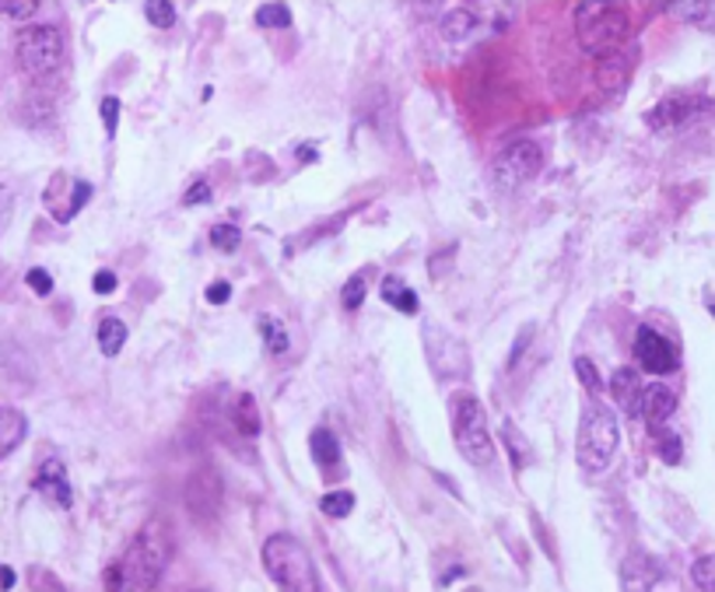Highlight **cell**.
<instances>
[{
  "label": "cell",
  "mask_w": 715,
  "mask_h": 592,
  "mask_svg": "<svg viewBox=\"0 0 715 592\" xmlns=\"http://www.w3.org/2000/svg\"><path fill=\"white\" fill-rule=\"evenodd\" d=\"M169 554H172L169 523L152 520L141 529L134 547L123 554V561L109 568L105 576L109 592H152L155 582L161 579L165 565H169Z\"/></svg>",
  "instance_id": "1"
},
{
  "label": "cell",
  "mask_w": 715,
  "mask_h": 592,
  "mask_svg": "<svg viewBox=\"0 0 715 592\" xmlns=\"http://www.w3.org/2000/svg\"><path fill=\"white\" fill-rule=\"evenodd\" d=\"M632 32V18L621 4H579L576 8V35L579 46L590 53V57H614V53L625 49Z\"/></svg>",
  "instance_id": "2"
},
{
  "label": "cell",
  "mask_w": 715,
  "mask_h": 592,
  "mask_svg": "<svg viewBox=\"0 0 715 592\" xmlns=\"http://www.w3.org/2000/svg\"><path fill=\"white\" fill-rule=\"evenodd\" d=\"M264 568L281 592H320V571L313 554L291 533H278L264 544Z\"/></svg>",
  "instance_id": "3"
},
{
  "label": "cell",
  "mask_w": 715,
  "mask_h": 592,
  "mask_svg": "<svg viewBox=\"0 0 715 592\" xmlns=\"http://www.w3.org/2000/svg\"><path fill=\"white\" fill-rule=\"evenodd\" d=\"M621 428H617V414L607 403L590 400L579 421V442H576V456L579 467L585 473H603L611 467V459L617 453Z\"/></svg>",
  "instance_id": "4"
},
{
  "label": "cell",
  "mask_w": 715,
  "mask_h": 592,
  "mask_svg": "<svg viewBox=\"0 0 715 592\" xmlns=\"http://www.w3.org/2000/svg\"><path fill=\"white\" fill-rule=\"evenodd\" d=\"M453 435L460 446L463 459H470L473 467H491L494 462V442L488 432V414L484 406L473 396H460L453 406Z\"/></svg>",
  "instance_id": "5"
},
{
  "label": "cell",
  "mask_w": 715,
  "mask_h": 592,
  "mask_svg": "<svg viewBox=\"0 0 715 592\" xmlns=\"http://www.w3.org/2000/svg\"><path fill=\"white\" fill-rule=\"evenodd\" d=\"M14 57L29 78H46L64 64V35L53 25H32L22 29L14 40Z\"/></svg>",
  "instance_id": "6"
},
{
  "label": "cell",
  "mask_w": 715,
  "mask_h": 592,
  "mask_svg": "<svg viewBox=\"0 0 715 592\" xmlns=\"http://www.w3.org/2000/svg\"><path fill=\"white\" fill-rule=\"evenodd\" d=\"M540 165H544V155L534 141H512L505 152L494 158V182L512 193V190L526 187V182L540 172Z\"/></svg>",
  "instance_id": "7"
},
{
  "label": "cell",
  "mask_w": 715,
  "mask_h": 592,
  "mask_svg": "<svg viewBox=\"0 0 715 592\" xmlns=\"http://www.w3.org/2000/svg\"><path fill=\"white\" fill-rule=\"evenodd\" d=\"M635 358L652 376H670V372H677V365H681V358H677V347L663 337V333H656L652 326H641L638 329Z\"/></svg>",
  "instance_id": "8"
},
{
  "label": "cell",
  "mask_w": 715,
  "mask_h": 592,
  "mask_svg": "<svg viewBox=\"0 0 715 592\" xmlns=\"http://www.w3.org/2000/svg\"><path fill=\"white\" fill-rule=\"evenodd\" d=\"M88 197H91V187L88 182H81V179H70V176H53V182H49V190L43 193V200H46V208H49V214L57 217V221H70L75 217L85 203H88Z\"/></svg>",
  "instance_id": "9"
},
{
  "label": "cell",
  "mask_w": 715,
  "mask_h": 592,
  "mask_svg": "<svg viewBox=\"0 0 715 592\" xmlns=\"http://www.w3.org/2000/svg\"><path fill=\"white\" fill-rule=\"evenodd\" d=\"M677 411V393L670 390V386H649V390H641V406H638V414L646 417L649 424V432H663L667 428V421L673 417Z\"/></svg>",
  "instance_id": "10"
},
{
  "label": "cell",
  "mask_w": 715,
  "mask_h": 592,
  "mask_svg": "<svg viewBox=\"0 0 715 592\" xmlns=\"http://www.w3.org/2000/svg\"><path fill=\"white\" fill-rule=\"evenodd\" d=\"M659 561L649 554H628L625 565H621V589L625 592H652L659 582Z\"/></svg>",
  "instance_id": "11"
},
{
  "label": "cell",
  "mask_w": 715,
  "mask_h": 592,
  "mask_svg": "<svg viewBox=\"0 0 715 592\" xmlns=\"http://www.w3.org/2000/svg\"><path fill=\"white\" fill-rule=\"evenodd\" d=\"M35 491L46 494L53 505H60V509H70V502H75V491H70L67 484V470H64V462L53 456L46 459L43 467H40V477H35Z\"/></svg>",
  "instance_id": "12"
},
{
  "label": "cell",
  "mask_w": 715,
  "mask_h": 592,
  "mask_svg": "<svg viewBox=\"0 0 715 592\" xmlns=\"http://www.w3.org/2000/svg\"><path fill=\"white\" fill-rule=\"evenodd\" d=\"M694 109H699V102L688 99V96H673V99H663L659 102L652 113H649V126H656V131H673V126H681Z\"/></svg>",
  "instance_id": "13"
},
{
  "label": "cell",
  "mask_w": 715,
  "mask_h": 592,
  "mask_svg": "<svg viewBox=\"0 0 715 592\" xmlns=\"http://www.w3.org/2000/svg\"><path fill=\"white\" fill-rule=\"evenodd\" d=\"M611 393H614V400H617L621 411L632 414V417H638V406H641V382H638V376L632 372V368H617L614 379H611Z\"/></svg>",
  "instance_id": "14"
},
{
  "label": "cell",
  "mask_w": 715,
  "mask_h": 592,
  "mask_svg": "<svg viewBox=\"0 0 715 592\" xmlns=\"http://www.w3.org/2000/svg\"><path fill=\"white\" fill-rule=\"evenodd\" d=\"M29 432V421L14 406H0V459H8Z\"/></svg>",
  "instance_id": "15"
},
{
  "label": "cell",
  "mask_w": 715,
  "mask_h": 592,
  "mask_svg": "<svg viewBox=\"0 0 715 592\" xmlns=\"http://www.w3.org/2000/svg\"><path fill=\"white\" fill-rule=\"evenodd\" d=\"M309 453H313L316 459V467H323L326 473L340 467V442L334 432H326V428H316L313 435H309Z\"/></svg>",
  "instance_id": "16"
},
{
  "label": "cell",
  "mask_w": 715,
  "mask_h": 592,
  "mask_svg": "<svg viewBox=\"0 0 715 592\" xmlns=\"http://www.w3.org/2000/svg\"><path fill=\"white\" fill-rule=\"evenodd\" d=\"M382 302H390L396 312H403V316H417V309H421L417 294L403 284L400 277H387V281H382Z\"/></svg>",
  "instance_id": "17"
},
{
  "label": "cell",
  "mask_w": 715,
  "mask_h": 592,
  "mask_svg": "<svg viewBox=\"0 0 715 592\" xmlns=\"http://www.w3.org/2000/svg\"><path fill=\"white\" fill-rule=\"evenodd\" d=\"M670 11L699 29H715V0H681V4H670Z\"/></svg>",
  "instance_id": "18"
},
{
  "label": "cell",
  "mask_w": 715,
  "mask_h": 592,
  "mask_svg": "<svg viewBox=\"0 0 715 592\" xmlns=\"http://www.w3.org/2000/svg\"><path fill=\"white\" fill-rule=\"evenodd\" d=\"M123 344H126V323L116 320V316H105L99 323V347H102V355L105 358H116L120 350H123Z\"/></svg>",
  "instance_id": "19"
},
{
  "label": "cell",
  "mask_w": 715,
  "mask_h": 592,
  "mask_svg": "<svg viewBox=\"0 0 715 592\" xmlns=\"http://www.w3.org/2000/svg\"><path fill=\"white\" fill-rule=\"evenodd\" d=\"M260 337H264V344H267V350L270 355H284L288 350V333H284V326H281V320H273V316H264L260 320Z\"/></svg>",
  "instance_id": "20"
},
{
  "label": "cell",
  "mask_w": 715,
  "mask_h": 592,
  "mask_svg": "<svg viewBox=\"0 0 715 592\" xmlns=\"http://www.w3.org/2000/svg\"><path fill=\"white\" fill-rule=\"evenodd\" d=\"M323 515H329V520H347V515L355 512V494L351 491H329L323 502H320Z\"/></svg>",
  "instance_id": "21"
},
{
  "label": "cell",
  "mask_w": 715,
  "mask_h": 592,
  "mask_svg": "<svg viewBox=\"0 0 715 592\" xmlns=\"http://www.w3.org/2000/svg\"><path fill=\"white\" fill-rule=\"evenodd\" d=\"M256 25L288 29L291 25V8L288 4H260V8H256Z\"/></svg>",
  "instance_id": "22"
},
{
  "label": "cell",
  "mask_w": 715,
  "mask_h": 592,
  "mask_svg": "<svg viewBox=\"0 0 715 592\" xmlns=\"http://www.w3.org/2000/svg\"><path fill=\"white\" fill-rule=\"evenodd\" d=\"M144 14H148V22L155 29H172L176 25V8L169 4V0H148V4H144Z\"/></svg>",
  "instance_id": "23"
},
{
  "label": "cell",
  "mask_w": 715,
  "mask_h": 592,
  "mask_svg": "<svg viewBox=\"0 0 715 592\" xmlns=\"http://www.w3.org/2000/svg\"><path fill=\"white\" fill-rule=\"evenodd\" d=\"M238 432L243 435H260V414H256V400L253 396H243L238 400Z\"/></svg>",
  "instance_id": "24"
},
{
  "label": "cell",
  "mask_w": 715,
  "mask_h": 592,
  "mask_svg": "<svg viewBox=\"0 0 715 592\" xmlns=\"http://www.w3.org/2000/svg\"><path fill=\"white\" fill-rule=\"evenodd\" d=\"M691 579L702 592H715V554H705V558L694 561L691 568Z\"/></svg>",
  "instance_id": "25"
},
{
  "label": "cell",
  "mask_w": 715,
  "mask_h": 592,
  "mask_svg": "<svg viewBox=\"0 0 715 592\" xmlns=\"http://www.w3.org/2000/svg\"><path fill=\"white\" fill-rule=\"evenodd\" d=\"M211 243L222 253H235L238 243H243V232H238L235 225H214L211 228Z\"/></svg>",
  "instance_id": "26"
},
{
  "label": "cell",
  "mask_w": 715,
  "mask_h": 592,
  "mask_svg": "<svg viewBox=\"0 0 715 592\" xmlns=\"http://www.w3.org/2000/svg\"><path fill=\"white\" fill-rule=\"evenodd\" d=\"M576 372H579L582 386H585L590 393H600V390H603V379H600L596 365H593L590 358H576Z\"/></svg>",
  "instance_id": "27"
},
{
  "label": "cell",
  "mask_w": 715,
  "mask_h": 592,
  "mask_svg": "<svg viewBox=\"0 0 715 592\" xmlns=\"http://www.w3.org/2000/svg\"><path fill=\"white\" fill-rule=\"evenodd\" d=\"M340 302H344V309H358L365 302V277H351V281L344 284Z\"/></svg>",
  "instance_id": "28"
},
{
  "label": "cell",
  "mask_w": 715,
  "mask_h": 592,
  "mask_svg": "<svg viewBox=\"0 0 715 592\" xmlns=\"http://www.w3.org/2000/svg\"><path fill=\"white\" fill-rule=\"evenodd\" d=\"M102 123H105V134L116 137V126H120V102L116 99H102Z\"/></svg>",
  "instance_id": "29"
},
{
  "label": "cell",
  "mask_w": 715,
  "mask_h": 592,
  "mask_svg": "<svg viewBox=\"0 0 715 592\" xmlns=\"http://www.w3.org/2000/svg\"><path fill=\"white\" fill-rule=\"evenodd\" d=\"M35 0H14V4H8V0H0V14H8V18H29L35 14Z\"/></svg>",
  "instance_id": "30"
},
{
  "label": "cell",
  "mask_w": 715,
  "mask_h": 592,
  "mask_svg": "<svg viewBox=\"0 0 715 592\" xmlns=\"http://www.w3.org/2000/svg\"><path fill=\"white\" fill-rule=\"evenodd\" d=\"M659 456L667 462H681V438L677 435H659Z\"/></svg>",
  "instance_id": "31"
},
{
  "label": "cell",
  "mask_w": 715,
  "mask_h": 592,
  "mask_svg": "<svg viewBox=\"0 0 715 592\" xmlns=\"http://www.w3.org/2000/svg\"><path fill=\"white\" fill-rule=\"evenodd\" d=\"M25 281H29V288H32L35 294H49V291H53V277H49V273H46L43 267L29 270V277H25Z\"/></svg>",
  "instance_id": "32"
},
{
  "label": "cell",
  "mask_w": 715,
  "mask_h": 592,
  "mask_svg": "<svg viewBox=\"0 0 715 592\" xmlns=\"http://www.w3.org/2000/svg\"><path fill=\"white\" fill-rule=\"evenodd\" d=\"M208 200H211L208 182H193V187L187 190V197H182V203H187V208H197V203H208Z\"/></svg>",
  "instance_id": "33"
},
{
  "label": "cell",
  "mask_w": 715,
  "mask_h": 592,
  "mask_svg": "<svg viewBox=\"0 0 715 592\" xmlns=\"http://www.w3.org/2000/svg\"><path fill=\"white\" fill-rule=\"evenodd\" d=\"M228 299H232V284H228V281L208 284V302H211V305H225Z\"/></svg>",
  "instance_id": "34"
},
{
  "label": "cell",
  "mask_w": 715,
  "mask_h": 592,
  "mask_svg": "<svg viewBox=\"0 0 715 592\" xmlns=\"http://www.w3.org/2000/svg\"><path fill=\"white\" fill-rule=\"evenodd\" d=\"M91 288H96L99 294H109V291H116V273H109V270H99L96 277H91Z\"/></svg>",
  "instance_id": "35"
},
{
  "label": "cell",
  "mask_w": 715,
  "mask_h": 592,
  "mask_svg": "<svg viewBox=\"0 0 715 592\" xmlns=\"http://www.w3.org/2000/svg\"><path fill=\"white\" fill-rule=\"evenodd\" d=\"M8 217H11V193H8L4 187H0V232H4Z\"/></svg>",
  "instance_id": "36"
},
{
  "label": "cell",
  "mask_w": 715,
  "mask_h": 592,
  "mask_svg": "<svg viewBox=\"0 0 715 592\" xmlns=\"http://www.w3.org/2000/svg\"><path fill=\"white\" fill-rule=\"evenodd\" d=\"M14 585V571L0 565V589H11Z\"/></svg>",
  "instance_id": "37"
},
{
  "label": "cell",
  "mask_w": 715,
  "mask_h": 592,
  "mask_svg": "<svg viewBox=\"0 0 715 592\" xmlns=\"http://www.w3.org/2000/svg\"><path fill=\"white\" fill-rule=\"evenodd\" d=\"M712 316H715V305H712Z\"/></svg>",
  "instance_id": "38"
},
{
  "label": "cell",
  "mask_w": 715,
  "mask_h": 592,
  "mask_svg": "<svg viewBox=\"0 0 715 592\" xmlns=\"http://www.w3.org/2000/svg\"><path fill=\"white\" fill-rule=\"evenodd\" d=\"M197 592H208V589H197Z\"/></svg>",
  "instance_id": "39"
}]
</instances>
